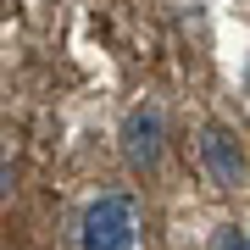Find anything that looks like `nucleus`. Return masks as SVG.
<instances>
[{"mask_svg":"<svg viewBox=\"0 0 250 250\" xmlns=\"http://www.w3.org/2000/svg\"><path fill=\"white\" fill-rule=\"evenodd\" d=\"M78 250H139V206L128 189H100L83 206Z\"/></svg>","mask_w":250,"mask_h":250,"instance_id":"1","label":"nucleus"},{"mask_svg":"<svg viewBox=\"0 0 250 250\" xmlns=\"http://www.w3.org/2000/svg\"><path fill=\"white\" fill-rule=\"evenodd\" d=\"M117 150H123L128 172L150 178L161 167V156H167V111H161L156 100H139V106L123 117V128H117Z\"/></svg>","mask_w":250,"mask_h":250,"instance_id":"2","label":"nucleus"},{"mask_svg":"<svg viewBox=\"0 0 250 250\" xmlns=\"http://www.w3.org/2000/svg\"><path fill=\"white\" fill-rule=\"evenodd\" d=\"M195 161H200V172H206L211 189H239V184H245V145H239V134L223 128V123H206V128H200Z\"/></svg>","mask_w":250,"mask_h":250,"instance_id":"3","label":"nucleus"},{"mask_svg":"<svg viewBox=\"0 0 250 250\" xmlns=\"http://www.w3.org/2000/svg\"><path fill=\"white\" fill-rule=\"evenodd\" d=\"M206 250H250V233L239 223H217L211 239H206Z\"/></svg>","mask_w":250,"mask_h":250,"instance_id":"4","label":"nucleus"}]
</instances>
